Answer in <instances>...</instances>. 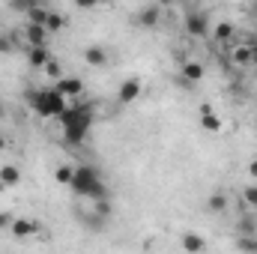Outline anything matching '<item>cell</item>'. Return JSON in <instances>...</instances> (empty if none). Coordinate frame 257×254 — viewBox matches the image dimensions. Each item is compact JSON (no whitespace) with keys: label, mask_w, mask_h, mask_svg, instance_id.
Masks as SVG:
<instances>
[{"label":"cell","mask_w":257,"mask_h":254,"mask_svg":"<svg viewBox=\"0 0 257 254\" xmlns=\"http://www.w3.org/2000/svg\"><path fill=\"white\" fill-rule=\"evenodd\" d=\"M93 120H96V111H93L90 102H81V99L69 102L66 111L57 117V123H60V129H63V141L72 144V147H78V144L90 135Z\"/></svg>","instance_id":"cell-1"},{"label":"cell","mask_w":257,"mask_h":254,"mask_svg":"<svg viewBox=\"0 0 257 254\" xmlns=\"http://www.w3.org/2000/svg\"><path fill=\"white\" fill-rule=\"evenodd\" d=\"M27 105H30V111H33L36 117H42V120H57L66 111L69 99H66L57 87H45V90H30V93H27Z\"/></svg>","instance_id":"cell-2"},{"label":"cell","mask_w":257,"mask_h":254,"mask_svg":"<svg viewBox=\"0 0 257 254\" xmlns=\"http://www.w3.org/2000/svg\"><path fill=\"white\" fill-rule=\"evenodd\" d=\"M69 189L75 191L78 197H90V200H99V197H108V189L102 183V174L93 168V165H78L75 168V177L69 183Z\"/></svg>","instance_id":"cell-3"},{"label":"cell","mask_w":257,"mask_h":254,"mask_svg":"<svg viewBox=\"0 0 257 254\" xmlns=\"http://www.w3.org/2000/svg\"><path fill=\"white\" fill-rule=\"evenodd\" d=\"M42 230V224L36 221V218H21V215H15V221H12V227H9V233L15 236V239H30V236H36Z\"/></svg>","instance_id":"cell-4"},{"label":"cell","mask_w":257,"mask_h":254,"mask_svg":"<svg viewBox=\"0 0 257 254\" xmlns=\"http://www.w3.org/2000/svg\"><path fill=\"white\" fill-rule=\"evenodd\" d=\"M203 75H206V66L200 63V60H186V63H183V78H180V84H183L186 90H192V84H200Z\"/></svg>","instance_id":"cell-5"},{"label":"cell","mask_w":257,"mask_h":254,"mask_svg":"<svg viewBox=\"0 0 257 254\" xmlns=\"http://www.w3.org/2000/svg\"><path fill=\"white\" fill-rule=\"evenodd\" d=\"M54 87L63 93L69 102H75V99H81V93H84V81L81 78H72V75H63L60 81H54Z\"/></svg>","instance_id":"cell-6"},{"label":"cell","mask_w":257,"mask_h":254,"mask_svg":"<svg viewBox=\"0 0 257 254\" xmlns=\"http://www.w3.org/2000/svg\"><path fill=\"white\" fill-rule=\"evenodd\" d=\"M141 90H144L141 78H126V81L120 84V90H117V102H120V105H132V102L141 96Z\"/></svg>","instance_id":"cell-7"},{"label":"cell","mask_w":257,"mask_h":254,"mask_svg":"<svg viewBox=\"0 0 257 254\" xmlns=\"http://www.w3.org/2000/svg\"><path fill=\"white\" fill-rule=\"evenodd\" d=\"M186 33L194 39H203L209 33V24H206V15L203 12H189L186 15Z\"/></svg>","instance_id":"cell-8"},{"label":"cell","mask_w":257,"mask_h":254,"mask_svg":"<svg viewBox=\"0 0 257 254\" xmlns=\"http://www.w3.org/2000/svg\"><path fill=\"white\" fill-rule=\"evenodd\" d=\"M200 129L203 132H209V135H218L224 123H221V117L215 114V108L212 105H200Z\"/></svg>","instance_id":"cell-9"},{"label":"cell","mask_w":257,"mask_h":254,"mask_svg":"<svg viewBox=\"0 0 257 254\" xmlns=\"http://www.w3.org/2000/svg\"><path fill=\"white\" fill-rule=\"evenodd\" d=\"M159 18H162V6H159V3H147V6H141L138 15H135V21H138L141 27H156Z\"/></svg>","instance_id":"cell-10"},{"label":"cell","mask_w":257,"mask_h":254,"mask_svg":"<svg viewBox=\"0 0 257 254\" xmlns=\"http://www.w3.org/2000/svg\"><path fill=\"white\" fill-rule=\"evenodd\" d=\"M111 60V54L102 48V45H90V48H84V63L90 66V69H102V66H108Z\"/></svg>","instance_id":"cell-11"},{"label":"cell","mask_w":257,"mask_h":254,"mask_svg":"<svg viewBox=\"0 0 257 254\" xmlns=\"http://www.w3.org/2000/svg\"><path fill=\"white\" fill-rule=\"evenodd\" d=\"M48 60H51L48 45H27V63L33 66V69H42Z\"/></svg>","instance_id":"cell-12"},{"label":"cell","mask_w":257,"mask_h":254,"mask_svg":"<svg viewBox=\"0 0 257 254\" xmlns=\"http://www.w3.org/2000/svg\"><path fill=\"white\" fill-rule=\"evenodd\" d=\"M24 39H27V45H45V42H48V30H45V24H30V21H27V27H24Z\"/></svg>","instance_id":"cell-13"},{"label":"cell","mask_w":257,"mask_h":254,"mask_svg":"<svg viewBox=\"0 0 257 254\" xmlns=\"http://www.w3.org/2000/svg\"><path fill=\"white\" fill-rule=\"evenodd\" d=\"M21 183V171L15 165H0V189H15Z\"/></svg>","instance_id":"cell-14"},{"label":"cell","mask_w":257,"mask_h":254,"mask_svg":"<svg viewBox=\"0 0 257 254\" xmlns=\"http://www.w3.org/2000/svg\"><path fill=\"white\" fill-rule=\"evenodd\" d=\"M227 203H230V200H227V194H224V191H215V194H209V197H206V209H209L212 215L224 212V209H227Z\"/></svg>","instance_id":"cell-15"},{"label":"cell","mask_w":257,"mask_h":254,"mask_svg":"<svg viewBox=\"0 0 257 254\" xmlns=\"http://www.w3.org/2000/svg\"><path fill=\"white\" fill-rule=\"evenodd\" d=\"M42 72H45V78H48V81L54 84V81H60V78H63V63H60L57 57H51L48 63L42 66Z\"/></svg>","instance_id":"cell-16"},{"label":"cell","mask_w":257,"mask_h":254,"mask_svg":"<svg viewBox=\"0 0 257 254\" xmlns=\"http://www.w3.org/2000/svg\"><path fill=\"white\" fill-rule=\"evenodd\" d=\"M206 248V239L197 236V233H186L183 236V251H203Z\"/></svg>","instance_id":"cell-17"},{"label":"cell","mask_w":257,"mask_h":254,"mask_svg":"<svg viewBox=\"0 0 257 254\" xmlns=\"http://www.w3.org/2000/svg\"><path fill=\"white\" fill-rule=\"evenodd\" d=\"M233 63L236 66H251L254 60H251V42L248 45H239L236 51H233Z\"/></svg>","instance_id":"cell-18"},{"label":"cell","mask_w":257,"mask_h":254,"mask_svg":"<svg viewBox=\"0 0 257 254\" xmlns=\"http://www.w3.org/2000/svg\"><path fill=\"white\" fill-rule=\"evenodd\" d=\"M66 27V18L60 15V12H48V21H45V30L48 33H60Z\"/></svg>","instance_id":"cell-19"},{"label":"cell","mask_w":257,"mask_h":254,"mask_svg":"<svg viewBox=\"0 0 257 254\" xmlns=\"http://www.w3.org/2000/svg\"><path fill=\"white\" fill-rule=\"evenodd\" d=\"M48 12H51V9H45V6L39 3V6H33V9L27 12V21H30V24H45V21H48Z\"/></svg>","instance_id":"cell-20"},{"label":"cell","mask_w":257,"mask_h":254,"mask_svg":"<svg viewBox=\"0 0 257 254\" xmlns=\"http://www.w3.org/2000/svg\"><path fill=\"white\" fill-rule=\"evenodd\" d=\"M33 6H39V0H9V9L18 12V15H27Z\"/></svg>","instance_id":"cell-21"},{"label":"cell","mask_w":257,"mask_h":254,"mask_svg":"<svg viewBox=\"0 0 257 254\" xmlns=\"http://www.w3.org/2000/svg\"><path fill=\"white\" fill-rule=\"evenodd\" d=\"M72 177H75V168H72V165H60V168L54 171V180H57L60 186H69Z\"/></svg>","instance_id":"cell-22"},{"label":"cell","mask_w":257,"mask_h":254,"mask_svg":"<svg viewBox=\"0 0 257 254\" xmlns=\"http://www.w3.org/2000/svg\"><path fill=\"white\" fill-rule=\"evenodd\" d=\"M212 36H215L218 42H227V39L233 36V24H227V21H221V24H215V30H212Z\"/></svg>","instance_id":"cell-23"},{"label":"cell","mask_w":257,"mask_h":254,"mask_svg":"<svg viewBox=\"0 0 257 254\" xmlns=\"http://www.w3.org/2000/svg\"><path fill=\"white\" fill-rule=\"evenodd\" d=\"M242 200H245V206L257 209V183H251V186H245V189H242Z\"/></svg>","instance_id":"cell-24"},{"label":"cell","mask_w":257,"mask_h":254,"mask_svg":"<svg viewBox=\"0 0 257 254\" xmlns=\"http://www.w3.org/2000/svg\"><path fill=\"white\" fill-rule=\"evenodd\" d=\"M93 209H96L102 218H108V215H111V200H108V197H99V200H93Z\"/></svg>","instance_id":"cell-25"},{"label":"cell","mask_w":257,"mask_h":254,"mask_svg":"<svg viewBox=\"0 0 257 254\" xmlns=\"http://www.w3.org/2000/svg\"><path fill=\"white\" fill-rule=\"evenodd\" d=\"M15 51V39L12 33H0V54H12Z\"/></svg>","instance_id":"cell-26"},{"label":"cell","mask_w":257,"mask_h":254,"mask_svg":"<svg viewBox=\"0 0 257 254\" xmlns=\"http://www.w3.org/2000/svg\"><path fill=\"white\" fill-rule=\"evenodd\" d=\"M236 248H242V251H257V239H251V236H242V239L236 242Z\"/></svg>","instance_id":"cell-27"},{"label":"cell","mask_w":257,"mask_h":254,"mask_svg":"<svg viewBox=\"0 0 257 254\" xmlns=\"http://www.w3.org/2000/svg\"><path fill=\"white\" fill-rule=\"evenodd\" d=\"M12 221H15V215L3 209V212H0V230H6V233H9V227H12Z\"/></svg>","instance_id":"cell-28"},{"label":"cell","mask_w":257,"mask_h":254,"mask_svg":"<svg viewBox=\"0 0 257 254\" xmlns=\"http://www.w3.org/2000/svg\"><path fill=\"white\" fill-rule=\"evenodd\" d=\"M254 227H257V224L251 221V218H242V221H239V230H242L245 236H251V233H257Z\"/></svg>","instance_id":"cell-29"},{"label":"cell","mask_w":257,"mask_h":254,"mask_svg":"<svg viewBox=\"0 0 257 254\" xmlns=\"http://www.w3.org/2000/svg\"><path fill=\"white\" fill-rule=\"evenodd\" d=\"M75 6H78V9H96L99 0H75Z\"/></svg>","instance_id":"cell-30"},{"label":"cell","mask_w":257,"mask_h":254,"mask_svg":"<svg viewBox=\"0 0 257 254\" xmlns=\"http://www.w3.org/2000/svg\"><path fill=\"white\" fill-rule=\"evenodd\" d=\"M248 180H254V183H257V156L248 162Z\"/></svg>","instance_id":"cell-31"},{"label":"cell","mask_w":257,"mask_h":254,"mask_svg":"<svg viewBox=\"0 0 257 254\" xmlns=\"http://www.w3.org/2000/svg\"><path fill=\"white\" fill-rule=\"evenodd\" d=\"M6 147H9V138H6V135H0V153H3Z\"/></svg>","instance_id":"cell-32"},{"label":"cell","mask_w":257,"mask_h":254,"mask_svg":"<svg viewBox=\"0 0 257 254\" xmlns=\"http://www.w3.org/2000/svg\"><path fill=\"white\" fill-rule=\"evenodd\" d=\"M251 60H254V66H257V42H251Z\"/></svg>","instance_id":"cell-33"},{"label":"cell","mask_w":257,"mask_h":254,"mask_svg":"<svg viewBox=\"0 0 257 254\" xmlns=\"http://www.w3.org/2000/svg\"><path fill=\"white\" fill-rule=\"evenodd\" d=\"M156 3H159V6H171L174 0H156Z\"/></svg>","instance_id":"cell-34"},{"label":"cell","mask_w":257,"mask_h":254,"mask_svg":"<svg viewBox=\"0 0 257 254\" xmlns=\"http://www.w3.org/2000/svg\"><path fill=\"white\" fill-rule=\"evenodd\" d=\"M3 117H6V108H3V102H0V120H3Z\"/></svg>","instance_id":"cell-35"}]
</instances>
